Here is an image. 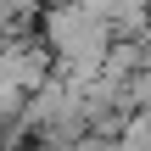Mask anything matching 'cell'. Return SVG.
<instances>
[{
	"instance_id": "cell-1",
	"label": "cell",
	"mask_w": 151,
	"mask_h": 151,
	"mask_svg": "<svg viewBox=\"0 0 151 151\" xmlns=\"http://www.w3.org/2000/svg\"><path fill=\"white\" fill-rule=\"evenodd\" d=\"M50 50H45V39H28V34H11L6 45H0V84H11V90H34V84H45L50 78Z\"/></svg>"
},
{
	"instance_id": "cell-2",
	"label": "cell",
	"mask_w": 151,
	"mask_h": 151,
	"mask_svg": "<svg viewBox=\"0 0 151 151\" xmlns=\"http://www.w3.org/2000/svg\"><path fill=\"white\" fill-rule=\"evenodd\" d=\"M0 140H6V123H0Z\"/></svg>"
}]
</instances>
